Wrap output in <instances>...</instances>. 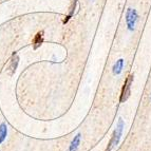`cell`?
<instances>
[{
    "mask_svg": "<svg viewBox=\"0 0 151 151\" xmlns=\"http://www.w3.org/2000/svg\"><path fill=\"white\" fill-rule=\"evenodd\" d=\"M6 135H8V127H6V124L2 123L0 125V144H2L4 142V139H6Z\"/></svg>",
    "mask_w": 151,
    "mask_h": 151,
    "instance_id": "cell-8",
    "label": "cell"
},
{
    "mask_svg": "<svg viewBox=\"0 0 151 151\" xmlns=\"http://www.w3.org/2000/svg\"><path fill=\"white\" fill-rule=\"evenodd\" d=\"M123 68H124V59L123 58H119V60H116V63H114L113 69H112L114 75H119L122 73V71H123Z\"/></svg>",
    "mask_w": 151,
    "mask_h": 151,
    "instance_id": "cell-7",
    "label": "cell"
},
{
    "mask_svg": "<svg viewBox=\"0 0 151 151\" xmlns=\"http://www.w3.org/2000/svg\"><path fill=\"white\" fill-rule=\"evenodd\" d=\"M18 63H19V57L17 56V54L14 53L11 58V61H10V65H9V68H8V71L10 75H13V74L15 73L16 69L18 67Z\"/></svg>",
    "mask_w": 151,
    "mask_h": 151,
    "instance_id": "cell-4",
    "label": "cell"
},
{
    "mask_svg": "<svg viewBox=\"0 0 151 151\" xmlns=\"http://www.w3.org/2000/svg\"><path fill=\"white\" fill-rule=\"evenodd\" d=\"M132 83H133V75H128L126 79H125L123 88H122L121 97H119L121 103H125L129 98V96L131 94V85H132Z\"/></svg>",
    "mask_w": 151,
    "mask_h": 151,
    "instance_id": "cell-2",
    "label": "cell"
},
{
    "mask_svg": "<svg viewBox=\"0 0 151 151\" xmlns=\"http://www.w3.org/2000/svg\"><path fill=\"white\" fill-rule=\"evenodd\" d=\"M75 6H76V0H73V2H72V4H71L70 12H69L68 15L65 16V18L63 19V23H67L69 20H70L71 17H72V16H73V14H74V10H75Z\"/></svg>",
    "mask_w": 151,
    "mask_h": 151,
    "instance_id": "cell-9",
    "label": "cell"
},
{
    "mask_svg": "<svg viewBox=\"0 0 151 151\" xmlns=\"http://www.w3.org/2000/svg\"><path fill=\"white\" fill-rule=\"evenodd\" d=\"M137 13L135 10H132V9H128L127 10V14H126V23L127 27H128L129 31H133L134 27H135V23L137 21Z\"/></svg>",
    "mask_w": 151,
    "mask_h": 151,
    "instance_id": "cell-3",
    "label": "cell"
},
{
    "mask_svg": "<svg viewBox=\"0 0 151 151\" xmlns=\"http://www.w3.org/2000/svg\"><path fill=\"white\" fill-rule=\"evenodd\" d=\"M42 42H43V31H40V32H38L36 34L34 39H33V48L36 50V49H38L42 45Z\"/></svg>",
    "mask_w": 151,
    "mask_h": 151,
    "instance_id": "cell-5",
    "label": "cell"
},
{
    "mask_svg": "<svg viewBox=\"0 0 151 151\" xmlns=\"http://www.w3.org/2000/svg\"><path fill=\"white\" fill-rule=\"evenodd\" d=\"M150 101H151V94H150Z\"/></svg>",
    "mask_w": 151,
    "mask_h": 151,
    "instance_id": "cell-10",
    "label": "cell"
},
{
    "mask_svg": "<svg viewBox=\"0 0 151 151\" xmlns=\"http://www.w3.org/2000/svg\"><path fill=\"white\" fill-rule=\"evenodd\" d=\"M81 133H77L76 136H74L73 141H72L70 147H69V151H77L78 147H79V145H81Z\"/></svg>",
    "mask_w": 151,
    "mask_h": 151,
    "instance_id": "cell-6",
    "label": "cell"
},
{
    "mask_svg": "<svg viewBox=\"0 0 151 151\" xmlns=\"http://www.w3.org/2000/svg\"><path fill=\"white\" fill-rule=\"evenodd\" d=\"M124 128H125V123H124L123 119H119L117 125H116V128H115V130H114L113 134H112V137H111L110 142H109L108 146H107V148L105 151H112V149H113L114 147H116L117 145H119L122 135H123Z\"/></svg>",
    "mask_w": 151,
    "mask_h": 151,
    "instance_id": "cell-1",
    "label": "cell"
}]
</instances>
